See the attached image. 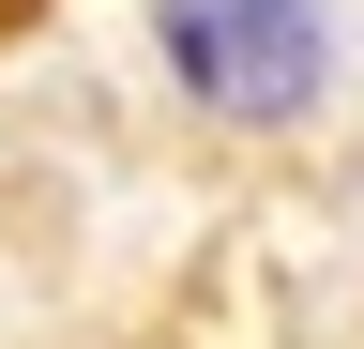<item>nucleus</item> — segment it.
<instances>
[{"label":"nucleus","instance_id":"obj_1","mask_svg":"<svg viewBox=\"0 0 364 349\" xmlns=\"http://www.w3.org/2000/svg\"><path fill=\"white\" fill-rule=\"evenodd\" d=\"M152 46L213 122H304L334 31H318V0H152Z\"/></svg>","mask_w":364,"mask_h":349}]
</instances>
